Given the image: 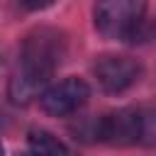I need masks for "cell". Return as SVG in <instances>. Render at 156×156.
I'll return each instance as SVG.
<instances>
[{"label":"cell","mask_w":156,"mask_h":156,"mask_svg":"<svg viewBox=\"0 0 156 156\" xmlns=\"http://www.w3.org/2000/svg\"><path fill=\"white\" fill-rule=\"evenodd\" d=\"M0 156H2V144H0Z\"/></svg>","instance_id":"9c48e42d"},{"label":"cell","mask_w":156,"mask_h":156,"mask_svg":"<svg viewBox=\"0 0 156 156\" xmlns=\"http://www.w3.org/2000/svg\"><path fill=\"white\" fill-rule=\"evenodd\" d=\"M29 151H32V156H68L66 144L46 129L29 132Z\"/></svg>","instance_id":"8992f818"},{"label":"cell","mask_w":156,"mask_h":156,"mask_svg":"<svg viewBox=\"0 0 156 156\" xmlns=\"http://www.w3.org/2000/svg\"><path fill=\"white\" fill-rule=\"evenodd\" d=\"M93 71L105 93H124L141 76L139 61H134L129 56H102V58H98Z\"/></svg>","instance_id":"5b68a950"},{"label":"cell","mask_w":156,"mask_h":156,"mask_svg":"<svg viewBox=\"0 0 156 156\" xmlns=\"http://www.w3.org/2000/svg\"><path fill=\"white\" fill-rule=\"evenodd\" d=\"M63 54H66V39L58 29L39 27L29 32L20 51V76L12 83L17 88V100L32 98L54 76Z\"/></svg>","instance_id":"6da1fadb"},{"label":"cell","mask_w":156,"mask_h":156,"mask_svg":"<svg viewBox=\"0 0 156 156\" xmlns=\"http://www.w3.org/2000/svg\"><path fill=\"white\" fill-rule=\"evenodd\" d=\"M146 0H98L95 27L107 39H132L144 22Z\"/></svg>","instance_id":"7a4b0ae2"},{"label":"cell","mask_w":156,"mask_h":156,"mask_svg":"<svg viewBox=\"0 0 156 156\" xmlns=\"http://www.w3.org/2000/svg\"><path fill=\"white\" fill-rule=\"evenodd\" d=\"M24 156H32V154H24Z\"/></svg>","instance_id":"30bf717a"},{"label":"cell","mask_w":156,"mask_h":156,"mask_svg":"<svg viewBox=\"0 0 156 156\" xmlns=\"http://www.w3.org/2000/svg\"><path fill=\"white\" fill-rule=\"evenodd\" d=\"M146 146H156V110H141V141Z\"/></svg>","instance_id":"52a82bcc"},{"label":"cell","mask_w":156,"mask_h":156,"mask_svg":"<svg viewBox=\"0 0 156 156\" xmlns=\"http://www.w3.org/2000/svg\"><path fill=\"white\" fill-rule=\"evenodd\" d=\"M27 10H44V7H49L54 0H20Z\"/></svg>","instance_id":"ba28073f"},{"label":"cell","mask_w":156,"mask_h":156,"mask_svg":"<svg viewBox=\"0 0 156 156\" xmlns=\"http://www.w3.org/2000/svg\"><path fill=\"white\" fill-rule=\"evenodd\" d=\"M90 98V88L85 80L80 78H63L54 85H49L39 102H41V110L46 115H54V117H66V115H73L78 112Z\"/></svg>","instance_id":"277c9868"},{"label":"cell","mask_w":156,"mask_h":156,"mask_svg":"<svg viewBox=\"0 0 156 156\" xmlns=\"http://www.w3.org/2000/svg\"><path fill=\"white\" fill-rule=\"evenodd\" d=\"M93 136L98 141L112 146H132L141 141V110H117L100 117L93 127Z\"/></svg>","instance_id":"3957f363"}]
</instances>
